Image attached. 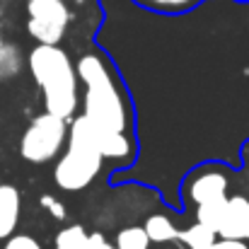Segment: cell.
<instances>
[{"label":"cell","mask_w":249,"mask_h":249,"mask_svg":"<svg viewBox=\"0 0 249 249\" xmlns=\"http://www.w3.org/2000/svg\"><path fill=\"white\" fill-rule=\"evenodd\" d=\"M83 85V116L97 133H126L131 124V102L109 61L89 51L75 63Z\"/></svg>","instance_id":"1"},{"label":"cell","mask_w":249,"mask_h":249,"mask_svg":"<svg viewBox=\"0 0 249 249\" xmlns=\"http://www.w3.org/2000/svg\"><path fill=\"white\" fill-rule=\"evenodd\" d=\"M27 68L44 94V109L71 121L80 102V80L71 56L58 44H36L27 56Z\"/></svg>","instance_id":"2"},{"label":"cell","mask_w":249,"mask_h":249,"mask_svg":"<svg viewBox=\"0 0 249 249\" xmlns=\"http://www.w3.org/2000/svg\"><path fill=\"white\" fill-rule=\"evenodd\" d=\"M102 162H104V158L99 153L92 124L83 114L75 116L71 128H68L66 150L53 167L56 186L63 191H83L97 179Z\"/></svg>","instance_id":"3"},{"label":"cell","mask_w":249,"mask_h":249,"mask_svg":"<svg viewBox=\"0 0 249 249\" xmlns=\"http://www.w3.org/2000/svg\"><path fill=\"white\" fill-rule=\"evenodd\" d=\"M68 141V121L56 114H39L19 138V155L32 165L51 162Z\"/></svg>","instance_id":"4"},{"label":"cell","mask_w":249,"mask_h":249,"mask_svg":"<svg viewBox=\"0 0 249 249\" xmlns=\"http://www.w3.org/2000/svg\"><path fill=\"white\" fill-rule=\"evenodd\" d=\"M27 34L36 44H61L71 29L73 10L68 0H27Z\"/></svg>","instance_id":"5"},{"label":"cell","mask_w":249,"mask_h":249,"mask_svg":"<svg viewBox=\"0 0 249 249\" xmlns=\"http://www.w3.org/2000/svg\"><path fill=\"white\" fill-rule=\"evenodd\" d=\"M218 237L225 240H249V198L230 196L225 201V211L218 225Z\"/></svg>","instance_id":"6"},{"label":"cell","mask_w":249,"mask_h":249,"mask_svg":"<svg viewBox=\"0 0 249 249\" xmlns=\"http://www.w3.org/2000/svg\"><path fill=\"white\" fill-rule=\"evenodd\" d=\"M189 198L196 206L228 198V177L218 169H203L189 181Z\"/></svg>","instance_id":"7"},{"label":"cell","mask_w":249,"mask_h":249,"mask_svg":"<svg viewBox=\"0 0 249 249\" xmlns=\"http://www.w3.org/2000/svg\"><path fill=\"white\" fill-rule=\"evenodd\" d=\"M22 213V196L12 184H0V240L15 235Z\"/></svg>","instance_id":"8"},{"label":"cell","mask_w":249,"mask_h":249,"mask_svg":"<svg viewBox=\"0 0 249 249\" xmlns=\"http://www.w3.org/2000/svg\"><path fill=\"white\" fill-rule=\"evenodd\" d=\"M143 230H145L148 240L155 242V245H165V242L179 240V230H177V225H174L167 215H162V213L150 215V218L143 223Z\"/></svg>","instance_id":"9"},{"label":"cell","mask_w":249,"mask_h":249,"mask_svg":"<svg viewBox=\"0 0 249 249\" xmlns=\"http://www.w3.org/2000/svg\"><path fill=\"white\" fill-rule=\"evenodd\" d=\"M179 240L184 242L186 249H208L218 240V235H215L211 228H206V225H201V223H194L191 228H186V230L179 232Z\"/></svg>","instance_id":"10"},{"label":"cell","mask_w":249,"mask_h":249,"mask_svg":"<svg viewBox=\"0 0 249 249\" xmlns=\"http://www.w3.org/2000/svg\"><path fill=\"white\" fill-rule=\"evenodd\" d=\"M133 2L141 5V7H145V10L160 12V15H181V12L194 10L203 0H133Z\"/></svg>","instance_id":"11"},{"label":"cell","mask_w":249,"mask_h":249,"mask_svg":"<svg viewBox=\"0 0 249 249\" xmlns=\"http://www.w3.org/2000/svg\"><path fill=\"white\" fill-rule=\"evenodd\" d=\"M56 249H87V232L83 225H68L56 235Z\"/></svg>","instance_id":"12"},{"label":"cell","mask_w":249,"mask_h":249,"mask_svg":"<svg viewBox=\"0 0 249 249\" xmlns=\"http://www.w3.org/2000/svg\"><path fill=\"white\" fill-rule=\"evenodd\" d=\"M116 249H150V240L143 228H124L116 235Z\"/></svg>","instance_id":"13"},{"label":"cell","mask_w":249,"mask_h":249,"mask_svg":"<svg viewBox=\"0 0 249 249\" xmlns=\"http://www.w3.org/2000/svg\"><path fill=\"white\" fill-rule=\"evenodd\" d=\"M225 201H215V203H203L196 208V223L211 228L215 235H218V225H220V218H223V211H225Z\"/></svg>","instance_id":"14"},{"label":"cell","mask_w":249,"mask_h":249,"mask_svg":"<svg viewBox=\"0 0 249 249\" xmlns=\"http://www.w3.org/2000/svg\"><path fill=\"white\" fill-rule=\"evenodd\" d=\"M22 68V53L15 44H5L0 51V78H10L17 75Z\"/></svg>","instance_id":"15"},{"label":"cell","mask_w":249,"mask_h":249,"mask_svg":"<svg viewBox=\"0 0 249 249\" xmlns=\"http://www.w3.org/2000/svg\"><path fill=\"white\" fill-rule=\"evenodd\" d=\"M2 249H44V247L32 235H10L5 240V247Z\"/></svg>","instance_id":"16"},{"label":"cell","mask_w":249,"mask_h":249,"mask_svg":"<svg viewBox=\"0 0 249 249\" xmlns=\"http://www.w3.org/2000/svg\"><path fill=\"white\" fill-rule=\"evenodd\" d=\"M41 208H46V213L53 215L56 220H66V206H63L56 196L44 194V196H41Z\"/></svg>","instance_id":"17"},{"label":"cell","mask_w":249,"mask_h":249,"mask_svg":"<svg viewBox=\"0 0 249 249\" xmlns=\"http://www.w3.org/2000/svg\"><path fill=\"white\" fill-rule=\"evenodd\" d=\"M87 249H116V247H111V242L102 232H92V235H87Z\"/></svg>","instance_id":"18"},{"label":"cell","mask_w":249,"mask_h":249,"mask_svg":"<svg viewBox=\"0 0 249 249\" xmlns=\"http://www.w3.org/2000/svg\"><path fill=\"white\" fill-rule=\"evenodd\" d=\"M208 249H249V247H247V242H242V240H225V237H220Z\"/></svg>","instance_id":"19"},{"label":"cell","mask_w":249,"mask_h":249,"mask_svg":"<svg viewBox=\"0 0 249 249\" xmlns=\"http://www.w3.org/2000/svg\"><path fill=\"white\" fill-rule=\"evenodd\" d=\"M240 2H247V0H240Z\"/></svg>","instance_id":"20"}]
</instances>
